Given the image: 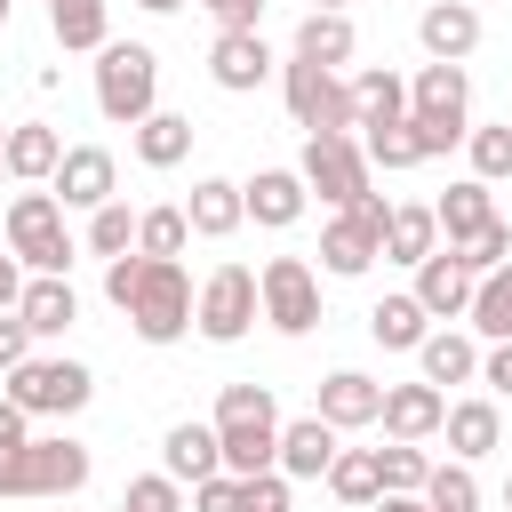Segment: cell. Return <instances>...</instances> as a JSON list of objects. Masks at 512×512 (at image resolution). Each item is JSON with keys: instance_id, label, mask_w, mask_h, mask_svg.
<instances>
[{"instance_id": "obj_1", "label": "cell", "mask_w": 512, "mask_h": 512, "mask_svg": "<svg viewBox=\"0 0 512 512\" xmlns=\"http://www.w3.org/2000/svg\"><path fill=\"white\" fill-rule=\"evenodd\" d=\"M216 440H224V472L232 480H256V472H280V408L264 384H224L216 392Z\"/></svg>"}, {"instance_id": "obj_51", "label": "cell", "mask_w": 512, "mask_h": 512, "mask_svg": "<svg viewBox=\"0 0 512 512\" xmlns=\"http://www.w3.org/2000/svg\"><path fill=\"white\" fill-rule=\"evenodd\" d=\"M136 8H152V16H168V8H184V0H136Z\"/></svg>"}, {"instance_id": "obj_18", "label": "cell", "mask_w": 512, "mask_h": 512, "mask_svg": "<svg viewBox=\"0 0 512 512\" xmlns=\"http://www.w3.org/2000/svg\"><path fill=\"white\" fill-rule=\"evenodd\" d=\"M16 320H24L32 336H64V328L80 320V296H72V280H64V272H32V280H24V304H16Z\"/></svg>"}, {"instance_id": "obj_26", "label": "cell", "mask_w": 512, "mask_h": 512, "mask_svg": "<svg viewBox=\"0 0 512 512\" xmlns=\"http://www.w3.org/2000/svg\"><path fill=\"white\" fill-rule=\"evenodd\" d=\"M440 432H448V448H456V464H480V456H488V448L504 440V424H496V400H456Z\"/></svg>"}, {"instance_id": "obj_32", "label": "cell", "mask_w": 512, "mask_h": 512, "mask_svg": "<svg viewBox=\"0 0 512 512\" xmlns=\"http://www.w3.org/2000/svg\"><path fill=\"white\" fill-rule=\"evenodd\" d=\"M352 96H360V136H368V128L408 120V88H400L392 72H360V80H352Z\"/></svg>"}, {"instance_id": "obj_37", "label": "cell", "mask_w": 512, "mask_h": 512, "mask_svg": "<svg viewBox=\"0 0 512 512\" xmlns=\"http://www.w3.org/2000/svg\"><path fill=\"white\" fill-rule=\"evenodd\" d=\"M424 504H432V512H480V480H472V464H432Z\"/></svg>"}, {"instance_id": "obj_6", "label": "cell", "mask_w": 512, "mask_h": 512, "mask_svg": "<svg viewBox=\"0 0 512 512\" xmlns=\"http://www.w3.org/2000/svg\"><path fill=\"white\" fill-rule=\"evenodd\" d=\"M8 248H16L32 272H72L64 200H56V192H16V200H8Z\"/></svg>"}, {"instance_id": "obj_23", "label": "cell", "mask_w": 512, "mask_h": 512, "mask_svg": "<svg viewBox=\"0 0 512 512\" xmlns=\"http://www.w3.org/2000/svg\"><path fill=\"white\" fill-rule=\"evenodd\" d=\"M56 168H64V136L40 128V120H16V128H8V176H16V184H48Z\"/></svg>"}, {"instance_id": "obj_29", "label": "cell", "mask_w": 512, "mask_h": 512, "mask_svg": "<svg viewBox=\"0 0 512 512\" xmlns=\"http://www.w3.org/2000/svg\"><path fill=\"white\" fill-rule=\"evenodd\" d=\"M192 152V120L184 112H152V120H136V160L144 168H176Z\"/></svg>"}, {"instance_id": "obj_38", "label": "cell", "mask_w": 512, "mask_h": 512, "mask_svg": "<svg viewBox=\"0 0 512 512\" xmlns=\"http://www.w3.org/2000/svg\"><path fill=\"white\" fill-rule=\"evenodd\" d=\"M360 144H368V168H424V144H416V128H408V120L368 128Z\"/></svg>"}, {"instance_id": "obj_48", "label": "cell", "mask_w": 512, "mask_h": 512, "mask_svg": "<svg viewBox=\"0 0 512 512\" xmlns=\"http://www.w3.org/2000/svg\"><path fill=\"white\" fill-rule=\"evenodd\" d=\"M480 384H488V392H512V344H496V352L480 360Z\"/></svg>"}, {"instance_id": "obj_50", "label": "cell", "mask_w": 512, "mask_h": 512, "mask_svg": "<svg viewBox=\"0 0 512 512\" xmlns=\"http://www.w3.org/2000/svg\"><path fill=\"white\" fill-rule=\"evenodd\" d=\"M368 512H432V504H424V496H376Z\"/></svg>"}, {"instance_id": "obj_44", "label": "cell", "mask_w": 512, "mask_h": 512, "mask_svg": "<svg viewBox=\"0 0 512 512\" xmlns=\"http://www.w3.org/2000/svg\"><path fill=\"white\" fill-rule=\"evenodd\" d=\"M288 488H296L288 472H256L248 480V512H288Z\"/></svg>"}, {"instance_id": "obj_8", "label": "cell", "mask_w": 512, "mask_h": 512, "mask_svg": "<svg viewBox=\"0 0 512 512\" xmlns=\"http://www.w3.org/2000/svg\"><path fill=\"white\" fill-rule=\"evenodd\" d=\"M88 392H96V376L80 360H24V368H8V400L24 416H72V408H88Z\"/></svg>"}, {"instance_id": "obj_12", "label": "cell", "mask_w": 512, "mask_h": 512, "mask_svg": "<svg viewBox=\"0 0 512 512\" xmlns=\"http://www.w3.org/2000/svg\"><path fill=\"white\" fill-rule=\"evenodd\" d=\"M472 288H480V272H472L456 248H432V256L416 264V304H424L432 320H456V312H472Z\"/></svg>"}, {"instance_id": "obj_30", "label": "cell", "mask_w": 512, "mask_h": 512, "mask_svg": "<svg viewBox=\"0 0 512 512\" xmlns=\"http://www.w3.org/2000/svg\"><path fill=\"white\" fill-rule=\"evenodd\" d=\"M440 248V216L432 208H392V224H384V256L392 264H424Z\"/></svg>"}, {"instance_id": "obj_35", "label": "cell", "mask_w": 512, "mask_h": 512, "mask_svg": "<svg viewBox=\"0 0 512 512\" xmlns=\"http://www.w3.org/2000/svg\"><path fill=\"white\" fill-rule=\"evenodd\" d=\"M184 240H192V216L184 208H144L136 216V256H184Z\"/></svg>"}, {"instance_id": "obj_34", "label": "cell", "mask_w": 512, "mask_h": 512, "mask_svg": "<svg viewBox=\"0 0 512 512\" xmlns=\"http://www.w3.org/2000/svg\"><path fill=\"white\" fill-rule=\"evenodd\" d=\"M280 88H288V112H296V128H312V112H320V96L336 88V72H328V64H312V56H288Z\"/></svg>"}, {"instance_id": "obj_55", "label": "cell", "mask_w": 512, "mask_h": 512, "mask_svg": "<svg viewBox=\"0 0 512 512\" xmlns=\"http://www.w3.org/2000/svg\"><path fill=\"white\" fill-rule=\"evenodd\" d=\"M0 16H8V0H0Z\"/></svg>"}, {"instance_id": "obj_10", "label": "cell", "mask_w": 512, "mask_h": 512, "mask_svg": "<svg viewBox=\"0 0 512 512\" xmlns=\"http://www.w3.org/2000/svg\"><path fill=\"white\" fill-rule=\"evenodd\" d=\"M296 176H304V192H320L328 208H352V200L368 192V144H352V136H312Z\"/></svg>"}, {"instance_id": "obj_49", "label": "cell", "mask_w": 512, "mask_h": 512, "mask_svg": "<svg viewBox=\"0 0 512 512\" xmlns=\"http://www.w3.org/2000/svg\"><path fill=\"white\" fill-rule=\"evenodd\" d=\"M24 304V272H16V256H0V312H16Z\"/></svg>"}, {"instance_id": "obj_36", "label": "cell", "mask_w": 512, "mask_h": 512, "mask_svg": "<svg viewBox=\"0 0 512 512\" xmlns=\"http://www.w3.org/2000/svg\"><path fill=\"white\" fill-rule=\"evenodd\" d=\"M376 464H384V496H424V480H432V456H424L416 440L376 448Z\"/></svg>"}, {"instance_id": "obj_17", "label": "cell", "mask_w": 512, "mask_h": 512, "mask_svg": "<svg viewBox=\"0 0 512 512\" xmlns=\"http://www.w3.org/2000/svg\"><path fill=\"white\" fill-rule=\"evenodd\" d=\"M208 72H216V88H232V96L264 88V72H272V48H264V32H216V48H208Z\"/></svg>"}, {"instance_id": "obj_46", "label": "cell", "mask_w": 512, "mask_h": 512, "mask_svg": "<svg viewBox=\"0 0 512 512\" xmlns=\"http://www.w3.org/2000/svg\"><path fill=\"white\" fill-rule=\"evenodd\" d=\"M24 344H32V328H24L16 312H8V320H0V368H24V360H32Z\"/></svg>"}, {"instance_id": "obj_54", "label": "cell", "mask_w": 512, "mask_h": 512, "mask_svg": "<svg viewBox=\"0 0 512 512\" xmlns=\"http://www.w3.org/2000/svg\"><path fill=\"white\" fill-rule=\"evenodd\" d=\"M504 504H512V480H504Z\"/></svg>"}, {"instance_id": "obj_24", "label": "cell", "mask_w": 512, "mask_h": 512, "mask_svg": "<svg viewBox=\"0 0 512 512\" xmlns=\"http://www.w3.org/2000/svg\"><path fill=\"white\" fill-rule=\"evenodd\" d=\"M352 48H360V32H352V16L344 8H312L304 24H296V56H312V64H352Z\"/></svg>"}, {"instance_id": "obj_47", "label": "cell", "mask_w": 512, "mask_h": 512, "mask_svg": "<svg viewBox=\"0 0 512 512\" xmlns=\"http://www.w3.org/2000/svg\"><path fill=\"white\" fill-rule=\"evenodd\" d=\"M24 440H32V416H24V408L0 392V448H24Z\"/></svg>"}, {"instance_id": "obj_21", "label": "cell", "mask_w": 512, "mask_h": 512, "mask_svg": "<svg viewBox=\"0 0 512 512\" xmlns=\"http://www.w3.org/2000/svg\"><path fill=\"white\" fill-rule=\"evenodd\" d=\"M184 216H192V232H200V240H232V232H240V216H248V200H240V184H232V176H200V184H192V200H184Z\"/></svg>"}, {"instance_id": "obj_16", "label": "cell", "mask_w": 512, "mask_h": 512, "mask_svg": "<svg viewBox=\"0 0 512 512\" xmlns=\"http://www.w3.org/2000/svg\"><path fill=\"white\" fill-rule=\"evenodd\" d=\"M376 424L392 440H432L448 424V400H440V384H384V416Z\"/></svg>"}, {"instance_id": "obj_4", "label": "cell", "mask_w": 512, "mask_h": 512, "mask_svg": "<svg viewBox=\"0 0 512 512\" xmlns=\"http://www.w3.org/2000/svg\"><path fill=\"white\" fill-rule=\"evenodd\" d=\"M88 488V448L80 440H24V448H0V496H72Z\"/></svg>"}, {"instance_id": "obj_42", "label": "cell", "mask_w": 512, "mask_h": 512, "mask_svg": "<svg viewBox=\"0 0 512 512\" xmlns=\"http://www.w3.org/2000/svg\"><path fill=\"white\" fill-rule=\"evenodd\" d=\"M456 256H464V264H472V272H480V280H488V272H496V264H512V224H504V216H496V224H488V232H480V240H464V248H456Z\"/></svg>"}, {"instance_id": "obj_28", "label": "cell", "mask_w": 512, "mask_h": 512, "mask_svg": "<svg viewBox=\"0 0 512 512\" xmlns=\"http://www.w3.org/2000/svg\"><path fill=\"white\" fill-rule=\"evenodd\" d=\"M416 360H424V384H464V376H480V352H472V336H456V328H432V336L416 344Z\"/></svg>"}, {"instance_id": "obj_33", "label": "cell", "mask_w": 512, "mask_h": 512, "mask_svg": "<svg viewBox=\"0 0 512 512\" xmlns=\"http://www.w3.org/2000/svg\"><path fill=\"white\" fill-rule=\"evenodd\" d=\"M472 328L496 336V344H512V264H496V272L472 288Z\"/></svg>"}, {"instance_id": "obj_40", "label": "cell", "mask_w": 512, "mask_h": 512, "mask_svg": "<svg viewBox=\"0 0 512 512\" xmlns=\"http://www.w3.org/2000/svg\"><path fill=\"white\" fill-rule=\"evenodd\" d=\"M88 248H96L104 264H112V256H128V248H136V216H128L120 200H112V208H96V216H88Z\"/></svg>"}, {"instance_id": "obj_20", "label": "cell", "mask_w": 512, "mask_h": 512, "mask_svg": "<svg viewBox=\"0 0 512 512\" xmlns=\"http://www.w3.org/2000/svg\"><path fill=\"white\" fill-rule=\"evenodd\" d=\"M240 200H248V216H256L264 232H288V224L304 216V176H296V168H264L256 184H240Z\"/></svg>"}, {"instance_id": "obj_3", "label": "cell", "mask_w": 512, "mask_h": 512, "mask_svg": "<svg viewBox=\"0 0 512 512\" xmlns=\"http://www.w3.org/2000/svg\"><path fill=\"white\" fill-rule=\"evenodd\" d=\"M152 96H160V56H152L144 40H112V48H96V112H104V120L136 128V120L160 112Z\"/></svg>"}, {"instance_id": "obj_45", "label": "cell", "mask_w": 512, "mask_h": 512, "mask_svg": "<svg viewBox=\"0 0 512 512\" xmlns=\"http://www.w3.org/2000/svg\"><path fill=\"white\" fill-rule=\"evenodd\" d=\"M224 32H256V16H264V0H200Z\"/></svg>"}, {"instance_id": "obj_31", "label": "cell", "mask_w": 512, "mask_h": 512, "mask_svg": "<svg viewBox=\"0 0 512 512\" xmlns=\"http://www.w3.org/2000/svg\"><path fill=\"white\" fill-rule=\"evenodd\" d=\"M328 488H336L344 504H376V496H384V464H376V448H336Z\"/></svg>"}, {"instance_id": "obj_19", "label": "cell", "mask_w": 512, "mask_h": 512, "mask_svg": "<svg viewBox=\"0 0 512 512\" xmlns=\"http://www.w3.org/2000/svg\"><path fill=\"white\" fill-rule=\"evenodd\" d=\"M328 464H336V424H320V416L280 424V472L288 480H328Z\"/></svg>"}, {"instance_id": "obj_39", "label": "cell", "mask_w": 512, "mask_h": 512, "mask_svg": "<svg viewBox=\"0 0 512 512\" xmlns=\"http://www.w3.org/2000/svg\"><path fill=\"white\" fill-rule=\"evenodd\" d=\"M464 152H472V176H480V184L512 176V120H504V128H472V136H464Z\"/></svg>"}, {"instance_id": "obj_9", "label": "cell", "mask_w": 512, "mask_h": 512, "mask_svg": "<svg viewBox=\"0 0 512 512\" xmlns=\"http://www.w3.org/2000/svg\"><path fill=\"white\" fill-rule=\"evenodd\" d=\"M256 288H264V320H272L280 336L320 328V272H312L304 256H272V264L256 272Z\"/></svg>"}, {"instance_id": "obj_52", "label": "cell", "mask_w": 512, "mask_h": 512, "mask_svg": "<svg viewBox=\"0 0 512 512\" xmlns=\"http://www.w3.org/2000/svg\"><path fill=\"white\" fill-rule=\"evenodd\" d=\"M0 176H8V128H0Z\"/></svg>"}, {"instance_id": "obj_14", "label": "cell", "mask_w": 512, "mask_h": 512, "mask_svg": "<svg viewBox=\"0 0 512 512\" xmlns=\"http://www.w3.org/2000/svg\"><path fill=\"white\" fill-rule=\"evenodd\" d=\"M320 424H336V432H360V424H376L384 416V384L376 376H360V368H336L328 384H320V408H312Z\"/></svg>"}, {"instance_id": "obj_41", "label": "cell", "mask_w": 512, "mask_h": 512, "mask_svg": "<svg viewBox=\"0 0 512 512\" xmlns=\"http://www.w3.org/2000/svg\"><path fill=\"white\" fill-rule=\"evenodd\" d=\"M120 512H184V488H176L168 472H144V480H128Z\"/></svg>"}, {"instance_id": "obj_5", "label": "cell", "mask_w": 512, "mask_h": 512, "mask_svg": "<svg viewBox=\"0 0 512 512\" xmlns=\"http://www.w3.org/2000/svg\"><path fill=\"white\" fill-rule=\"evenodd\" d=\"M384 224H392V200L384 192H360L352 208H336V224L320 232V264L336 280H360L376 256H384Z\"/></svg>"}, {"instance_id": "obj_2", "label": "cell", "mask_w": 512, "mask_h": 512, "mask_svg": "<svg viewBox=\"0 0 512 512\" xmlns=\"http://www.w3.org/2000/svg\"><path fill=\"white\" fill-rule=\"evenodd\" d=\"M120 312H128V328H136L144 344H176V336L192 328L200 296H192L184 264H168V256H136V288L120 296Z\"/></svg>"}, {"instance_id": "obj_13", "label": "cell", "mask_w": 512, "mask_h": 512, "mask_svg": "<svg viewBox=\"0 0 512 512\" xmlns=\"http://www.w3.org/2000/svg\"><path fill=\"white\" fill-rule=\"evenodd\" d=\"M416 40H424L432 64H464V56L480 48V8H472V0H432V8L416 16Z\"/></svg>"}, {"instance_id": "obj_11", "label": "cell", "mask_w": 512, "mask_h": 512, "mask_svg": "<svg viewBox=\"0 0 512 512\" xmlns=\"http://www.w3.org/2000/svg\"><path fill=\"white\" fill-rule=\"evenodd\" d=\"M112 176H120V168H112L104 144H72L64 168L48 176V192H56L64 208H88V216H96V208H112Z\"/></svg>"}, {"instance_id": "obj_53", "label": "cell", "mask_w": 512, "mask_h": 512, "mask_svg": "<svg viewBox=\"0 0 512 512\" xmlns=\"http://www.w3.org/2000/svg\"><path fill=\"white\" fill-rule=\"evenodd\" d=\"M312 8H344V0H312Z\"/></svg>"}, {"instance_id": "obj_27", "label": "cell", "mask_w": 512, "mask_h": 512, "mask_svg": "<svg viewBox=\"0 0 512 512\" xmlns=\"http://www.w3.org/2000/svg\"><path fill=\"white\" fill-rule=\"evenodd\" d=\"M48 32H56V48H112L104 0H48Z\"/></svg>"}, {"instance_id": "obj_22", "label": "cell", "mask_w": 512, "mask_h": 512, "mask_svg": "<svg viewBox=\"0 0 512 512\" xmlns=\"http://www.w3.org/2000/svg\"><path fill=\"white\" fill-rule=\"evenodd\" d=\"M432 216H440L448 248H464V240H480V232L496 224V200H488V184H480V176H464V184H448V192L432 200Z\"/></svg>"}, {"instance_id": "obj_25", "label": "cell", "mask_w": 512, "mask_h": 512, "mask_svg": "<svg viewBox=\"0 0 512 512\" xmlns=\"http://www.w3.org/2000/svg\"><path fill=\"white\" fill-rule=\"evenodd\" d=\"M368 336H376L384 352H416V344L432 336V312L416 304V288H408V296H376V312H368Z\"/></svg>"}, {"instance_id": "obj_43", "label": "cell", "mask_w": 512, "mask_h": 512, "mask_svg": "<svg viewBox=\"0 0 512 512\" xmlns=\"http://www.w3.org/2000/svg\"><path fill=\"white\" fill-rule=\"evenodd\" d=\"M192 512H248V480H232V472L200 480V488H192Z\"/></svg>"}, {"instance_id": "obj_7", "label": "cell", "mask_w": 512, "mask_h": 512, "mask_svg": "<svg viewBox=\"0 0 512 512\" xmlns=\"http://www.w3.org/2000/svg\"><path fill=\"white\" fill-rule=\"evenodd\" d=\"M256 312H264V288H256V272H248V264H216V272H208V288H200V312H192V328H200L208 344H240V336L256 328Z\"/></svg>"}, {"instance_id": "obj_15", "label": "cell", "mask_w": 512, "mask_h": 512, "mask_svg": "<svg viewBox=\"0 0 512 512\" xmlns=\"http://www.w3.org/2000/svg\"><path fill=\"white\" fill-rule=\"evenodd\" d=\"M160 472L184 488H200V480H216L224 472V440H216V424H168V440H160Z\"/></svg>"}]
</instances>
